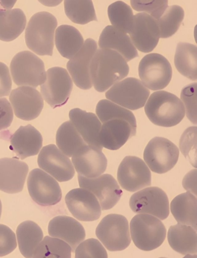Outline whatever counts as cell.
I'll return each mask as SVG.
<instances>
[{"label": "cell", "instance_id": "obj_36", "mask_svg": "<svg viewBox=\"0 0 197 258\" xmlns=\"http://www.w3.org/2000/svg\"><path fill=\"white\" fill-rule=\"evenodd\" d=\"M66 14L72 22L86 24L98 21L92 1H64Z\"/></svg>", "mask_w": 197, "mask_h": 258}, {"label": "cell", "instance_id": "obj_35", "mask_svg": "<svg viewBox=\"0 0 197 258\" xmlns=\"http://www.w3.org/2000/svg\"><path fill=\"white\" fill-rule=\"evenodd\" d=\"M108 14L112 26L126 34L130 33L134 16L129 6L121 1L115 2L108 7Z\"/></svg>", "mask_w": 197, "mask_h": 258}, {"label": "cell", "instance_id": "obj_16", "mask_svg": "<svg viewBox=\"0 0 197 258\" xmlns=\"http://www.w3.org/2000/svg\"><path fill=\"white\" fill-rule=\"evenodd\" d=\"M38 164L39 168L60 182L69 181L75 175L74 165L69 157L54 144L48 145L42 149L38 155Z\"/></svg>", "mask_w": 197, "mask_h": 258}, {"label": "cell", "instance_id": "obj_32", "mask_svg": "<svg viewBox=\"0 0 197 258\" xmlns=\"http://www.w3.org/2000/svg\"><path fill=\"white\" fill-rule=\"evenodd\" d=\"M196 46L194 44L180 42L176 47L175 66L177 70L186 78L197 80Z\"/></svg>", "mask_w": 197, "mask_h": 258}, {"label": "cell", "instance_id": "obj_30", "mask_svg": "<svg viewBox=\"0 0 197 258\" xmlns=\"http://www.w3.org/2000/svg\"><path fill=\"white\" fill-rule=\"evenodd\" d=\"M196 197L190 191L176 196L171 203V211L179 224L196 230Z\"/></svg>", "mask_w": 197, "mask_h": 258}, {"label": "cell", "instance_id": "obj_2", "mask_svg": "<svg viewBox=\"0 0 197 258\" xmlns=\"http://www.w3.org/2000/svg\"><path fill=\"white\" fill-rule=\"evenodd\" d=\"M129 66L125 59L115 50L100 48L91 59L90 67L92 86L104 92L129 74Z\"/></svg>", "mask_w": 197, "mask_h": 258}, {"label": "cell", "instance_id": "obj_11", "mask_svg": "<svg viewBox=\"0 0 197 258\" xmlns=\"http://www.w3.org/2000/svg\"><path fill=\"white\" fill-rule=\"evenodd\" d=\"M73 82L66 69L54 67L46 72L45 82L41 85L42 98L52 108L61 107L69 99Z\"/></svg>", "mask_w": 197, "mask_h": 258}, {"label": "cell", "instance_id": "obj_5", "mask_svg": "<svg viewBox=\"0 0 197 258\" xmlns=\"http://www.w3.org/2000/svg\"><path fill=\"white\" fill-rule=\"evenodd\" d=\"M132 241L136 247L142 251H152L160 247L166 237V228L158 218L139 214L130 222Z\"/></svg>", "mask_w": 197, "mask_h": 258}, {"label": "cell", "instance_id": "obj_13", "mask_svg": "<svg viewBox=\"0 0 197 258\" xmlns=\"http://www.w3.org/2000/svg\"><path fill=\"white\" fill-rule=\"evenodd\" d=\"M27 187L32 200L43 207L56 205L62 200V189L58 181L42 169L35 168L30 172Z\"/></svg>", "mask_w": 197, "mask_h": 258}, {"label": "cell", "instance_id": "obj_27", "mask_svg": "<svg viewBox=\"0 0 197 258\" xmlns=\"http://www.w3.org/2000/svg\"><path fill=\"white\" fill-rule=\"evenodd\" d=\"M168 240L171 247L182 255L196 254V230L190 226L179 223L171 226L168 232Z\"/></svg>", "mask_w": 197, "mask_h": 258}, {"label": "cell", "instance_id": "obj_4", "mask_svg": "<svg viewBox=\"0 0 197 258\" xmlns=\"http://www.w3.org/2000/svg\"><path fill=\"white\" fill-rule=\"evenodd\" d=\"M58 20L47 12H39L31 18L25 32L26 45L39 55H53Z\"/></svg>", "mask_w": 197, "mask_h": 258}, {"label": "cell", "instance_id": "obj_17", "mask_svg": "<svg viewBox=\"0 0 197 258\" xmlns=\"http://www.w3.org/2000/svg\"><path fill=\"white\" fill-rule=\"evenodd\" d=\"M67 208L76 219L84 222L97 220L102 208L96 197L89 190L79 188L72 189L65 198Z\"/></svg>", "mask_w": 197, "mask_h": 258}, {"label": "cell", "instance_id": "obj_42", "mask_svg": "<svg viewBox=\"0 0 197 258\" xmlns=\"http://www.w3.org/2000/svg\"><path fill=\"white\" fill-rule=\"evenodd\" d=\"M17 247L15 233L7 225L0 224V256L9 255Z\"/></svg>", "mask_w": 197, "mask_h": 258}, {"label": "cell", "instance_id": "obj_6", "mask_svg": "<svg viewBox=\"0 0 197 258\" xmlns=\"http://www.w3.org/2000/svg\"><path fill=\"white\" fill-rule=\"evenodd\" d=\"M10 70L12 78L18 86L36 88L46 80V72L42 60L29 51L16 54L12 60Z\"/></svg>", "mask_w": 197, "mask_h": 258}, {"label": "cell", "instance_id": "obj_37", "mask_svg": "<svg viewBox=\"0 0 197 258\" xmlns=\"http://www.w3.org/2000/svg\"><path fill=\"white\" fill-rule=\"evenodd\" d=\"M184 17L183 8L179 6L167 7L161 18L156 20L160 38H168L174 35L182 24Z\"/></svg>", "mask_w": 197, "mask_h": 258}, {"label": "cell", "instance_id": "obj_33", "mask_svg": "<svg viewBox=\"0 0 197 258\" xmlns=\"http://www.w3.org/2000/svg\"><path fill=\"white\" fill-rule=\"evenodd\" d=\"M56 144L60 151L71 157L87 144L71 121H67L58 129L56 134Z\"/></svg>", "mask_w": 197, "mask_h": 258}, {"label": "cell", "instance_id": "obj_7", "mask_svg": "<svg viewBox=\"0 0 197 258\" xmlns=\"http://www.w3.org/2000/svg\"><path fill=\"white\" fill-rule=\"evenodd\" d=\"M95 234L110 251H123L131 241L127 219L117 214H110L103 218L96 228Z\"/></svg>", "mask_w": 197, "mask_h": 258}, {"label": "cell", "instance_id": "obj_23", "mask_svg": "<svg viewBox=\"0 0 197 258\" xmlns=\"http://www.w3.org/2000/svg\"><path fill=\"white\" fill-rule=\"evenodd\" d=\"M48 233L52 237L66 241L70 245L72 252H75L86 237L82 225L74 218L67 216H59L52 219L48 225Z\"/></svg>", "mask_w": 197, "mask_h": 258}, {"label": "cell", "instance_id": "obj_22", "mask_svg": "<svg viewBox=\"0 0 197 258\" xmlns=\"http://www.w3.org/2000/svg\"><path fill=\"white\" fill-rule=\"evenodd\" d=\"M29 169L26 163L17 159H0V190L8 194L21 192Z\"/></svg>", "mask_w": 197, "mask_h": 258}, {"label": "cell", "instance_id": "obj_3", "mask_svg": "<svg viewBox=\"0 0 197 258\" xmlns=\"http://www.w3.org/2000/svg\"><path fill=\"white\" fill-rule=\"evenodd\" d=\"M144 111L153 123L166 127L178 124L186 113L178 97L165 91L153 93L145 104Z\"/></svg>", "mask_w": 197, "mask_h": 258}, {"label": "cell", "instance_id": "obj_44", "mask_svg": "<svg viewBox=\"0 0 197 258\" xmlns=\"http://www.w3.org/2000/svg\"><path fill=\"white\" fill-rule=\"evenodd\" d=\"M12 86L9 68L5 63L0 62V98L10 95Z\"/></svg>", "mask_w": 197, "mask_h": 258}, {"label": "cell", "instance_id": "obj_28", "mask_svg": "<svg viewBox=\"0 0 197 258\" xmlns=\"http://www.w3.org/2000/svg\"><path fill=\"white\" fill-rule=\"evenodd\" d=\"M26 22L22 10L0 9V40L8 42L17 39L25 29Z\"/></svg>", "mask_w": 197, "mask_h": 258}, {"label": "cell", "instance_id": "obj_45", "mask_svg": "<svg viewBox=\"0 0 197 258\" xmlns=\"http://www.w3.org/2000/svg\"><path fill=\"white\" fill-rule=\"evenodd\" d=\"M40 3L44 4V6H49V7H54L59 5L60 3H62V1L60 2H40Z\"/></svg>", "mask_w": 197, "mask_h": 258}, {"label": "cell", "instance_id": "obj_41", "mask_svg": "<svg viewBox=\"0 0 197 258\" xmlns=\"http://www.w3.org/2000/svg\"><path fill=\"white\" fill-rule=\"evenodd\" d=\"M131 5L134 10L146 12L156 20L159 19L166 11L168 2L165 1H134L131 0Z\"/></svg>", "mask_w": 197, "mask_h": 258}, {"label": "cell", "instance_id": "obj_20", "mask_svg": "<svg viewBox=\"0 0 197 258\" xmlns=\"http://www.w3.org/2000/svg\"><path fill=\"white\" fill-rule=\"evenodd\" d=\"M129 35L135 47L145 53L155 49L160 38L156 20L146 13L134 16L133 26Z\"/></svg>", "mask_w": 197, "mask_h": 258}, {"label": "cell", "instance_id": "obj_12", "mask_svg": "<svg viewBox=\"0 0 197 258\" xmlns=\"http://www.w3.org/2000/svg\"><path fill=\"white\" fill-rule=\"evenodd\" d=\"M130 207L138 214H148L164 220L170 215V204L166 193L162 188L151 187L134 194L130 200Z\"/></svg>", "mask_w": 197, "mask_h": 258}, {"label": "cell", "instance_id": "obj_26", "mask_svg": "<svg viewBox=\"0 0 197 258\" xmlns=\"http://www.w3.org/2000/svg\"><path fill=\"white\" fill-rule=\"evenodd\" d=\"M98 45L101 48H108L118 52L127 62L139 56L130 36L112 26L104 28L100 36Z\"/></svg>", "mask_w": 197, "mask_h": 258}, {"label": "cell", "instance_id": "obj_38", "mask_svg": "<svg viewBox=\"0 0 197 258\" xmlns=\"http://www.w3.org/2000/svg\"><path fill=\"white\" fill-rule=\"evenodd\" d=\"M196 126L190 127L183 133L180 140L181 152L190 163L196 167Z\"/></svg>", "mask_w": 197, "mask_h": 258}, {"label": "cell", "instance_id": "obj_10", "mask_svg": "<svg viewBox=\"0 0 197 258\" xmlns=\"http://www.w3.org/2000/svg\"><path fill=\"white\" fill-rule=\"evenodd\" d=\"M138 73L144 86L152 91L163 90L167 87L172 77L170 62L158 53L144 56L139 63Z\"/></svg>", "mask_w": 197, "mask_h": 258}, {"label": "cell", "instance_id": "obj_29", "mask_svg": "<svg viewBox=\"0 0 197 258\" xmlns=\"http://www.w3.org/2000/svg\"><path fill=\"white\" fill-rule=\"evenodd\" d=\"M55 44L63 57L71 59L81 49L84 39L80 32L73 26L62 25L55 32Z\"/></svg>", "mask_w": 197, "mask_h": 258}, {"label": "cell", "instance_id": "obj_24", "mask_svg": "<svg viewBox=\"0 0 197 258\" xmlns=\"http://www.w3.org/2000/svg\"><path fill=\"white\" fill-rule=\"evenodd\" d=\"M69 117L71 122L86 144L102 151L103 147L99 141L102 123L98 116L94 113L76 108L70 111Z\"/></svg>", "mask_w": 197, "mask_h": 258}, {"label": "cell", "instance_id": "obj_14", "mask_svg": "<svg viewBox=\"0 0 197 258\" xmlns=\"http://www.w3.org/2000/svg\"><path fill=\"white\" fill-rule=\"evenodd\" d=\"M118 180L123 189L135 192L151 185V172L141 159L127 156L119 165Z\"/></svg>", "mask_w": 197, "mask_h": 258}, {"label": "cell", "instance_id": "obj_40", "mask_svg": "<svg viewBox=\"0 0 197 258\" xmlns=\"http://www.w3.org/2000/svg\"><path fill=\"white\" fill-rule=\"evenodd\" d=\"M181 100L184 108H186V115L189 120L196 124V83H192L184 87L181 92Z\"/></svg>", "mask_w": 197, "mask_h": 258}, {"label": "cell", "instance_id": "obj_34", "mask_svg": "<svg viewBox=\"0 0 197 258\" xmlns=\"http://www.w3.org/2000/svg\"><path fill=\"white\" fill-rule=\"evenodd\" d=\"M72 249L66 241L57 237L46 236L35 248L33 257H71Z\"/></svg>", "mask_w": 197, "mask_h": 258}, {"label": "cell", "instance_id": "obj_19", "mask_svg": "<svg viewBox=\"0 0 197 258\" xmlns=\"http://www.w3.org/2000/svg\"><path fill=\"white\" fill-rule=\"evenodd\" d=\"M97 50V44L88 38L77 53L67 64V68L76 86L82 90H90L92 86L90 74L91 59Z\"/></svg>", "mask_w": 197, "mask_h": 258}, {"label": "cell", "instance_id": "obj_9", "mask_svg": "<svg viewBox=\"0 0 197 258\" xmlns=\"http://www.w3.org/2000/svg\"><path fill=\"white\" fill-rule=\"evenodd\" d=\"M179 156L176 145L164 137H156L144 149L143 159L151 171L163 174L175 166Z\"/></svg>", "mask_w": 197, "mask_h": 258}, {"label": "cell", "instance_id": "obj_25", "mask_svg": "<svg viewBox=\"0 0 197 258\" xmlns=\"http://www.w3.org/2000/svg\"><path fill=\"white\" fill-rule=\"evenodd\" d=\"M42 144L41 133L31 124L20 127L11 138V149L21 160L38 155Z\"/></svg>", "mask_w": 197, "mask_h": 258}, {"label": "cell", "instance_id": "obj_1", "mask_svg": "<svg viewBox=\"0 0 197 258\" xmlns=\"http://www.w3.org/2000/svg\"><path fill=\"white\" fill-rule=\"evenodd\" d=\"M95 111L103 123L99 135L100 143L103 147L118 150L136 135L135 117L127 109L103 99L96 105Z\"/></svg>", "mask_w": 197, "mask_h": 258}, {"label": "cell", "instance_id": "obj_18", "mask_svg": "<svg viewBox=\"0 0 197 258\" xmlns=\"http://www.w3.org/2000/svg\"><path fill=\"white\" fill-rule=\"evenodd\" d=\"M10 100L16 116L24 120L37 118L43 108L42 95L35 88L20 87L11 92Z\"/></svg>", "mask_w": 197, "mask_h": 258}, {"label": "cell", "instance_id": "obj_43", "mask_svg": "<svg viewBox=\"0 0 197 258\" xmlns=\"http://www.w3.org/2000/svg\"><path fill=\"white\" fill-rule=\"evenodd\" d=\"M14 119L13 108L6 98H0V131L9 127Z\"/></svg>", "mask_w": 197, "mask_h": 258}, {"label": "cell", "instance_id": "obj_21", "mask_svg": "<svg viewBox=\"0 0 197 258\" xmlns=\"http://www.w3.org/2000/svg\"><path fill=\"white\" fill-rule=\"evenodd\" d=\"M72 161L78 175L87 178L102 175L106 171L108 164L102 151L87 144L72 156Z\"/></svg>", "mask_w": 197, "mask_h": 258}, {"label": "cell", "instance_id": "obj_46", "mask_svg": "<svg viewBox=\"0 0 197 258\" xmlns=\"http://www.w3.org/2000/svg\"><path fill=\"white\" fill-rule=\"evenodd\" d=\"M2 212V201H1V200H0V218H1Z\"/></svg>", "mask_w": 197, "mask_h": 258}, {"label": "cell", "instance_id": "obj_8", "mask_svg": "<svg viewBox=\"0 0 197 258\" xmlns=\"http://www.w3.org/2000/svg\"><path fill=\"white\" fill-rule=\"evenodd\" d=\"M150 95V90L141 81L134 78L116 83L106 94L107 99L112 102L131 110L144 107Z\"/></svg>", "mask_w": 197, "mask_h": 258}, {"label": "cell", "instance_id": "obj_39", "mask_svg": "<svg viewBox=\"0 0 197 258\" xmlns=\"http://www.w3.org/2000/svg\"><path fill=\"white\" fill-rule=\"evenodd\" d=\"M75 257H103L107 258L108 253L100 241L88 239L83 241L76 247Z\"/></svg>", "mask_w": 197, "mask_h": 258}, {"label": "cell", "instance_id": "obj_31", "mask_svg": "<svg viewBox=\"0 0 197 258\" xmlns=\"http://www.w3.org/2000/svg\"><path fill=\"white\" fill-rule=\"evenodd\" d=\"M17 236L22 255L27 258L33 257L35 248L43 239L41 228L33 221H24L18 227Z\"/></svg>", "mask_w": 197, "mask_h": 258}, {"label": "cell", "instance_id": "obj_15", "mask_svg": "<svg viewBox=\"0 0 197 258\" xmlns=\"http://www.w3.org/2000/svg\"><path fill=\"white\" fill-rule=\"evenodd\" d=\"M80 188L91 191L99 201L103 211L114 208L123 195L117 181L110 174H104L95 178H87L78 175Z\"/></svg>", "mask_w": 197, "mask_h": 258}]
</instances>
